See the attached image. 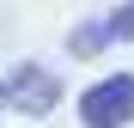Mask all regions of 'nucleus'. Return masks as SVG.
<instances>
[{"label":"nucleus","instance_id":"f257e3e1","mask_svg":"<svg viewBox=\"0 0 134 128\" xmlns=\"http://www.w3.org/2000/svg\"><path fill=\"white\" fill-rule=\"evenodd\" d=\"M134 110V79H110L98 92H85V122L92 128H122Z\"/></svg>","mask_w":134,"mask_h":128}]
</instances>
